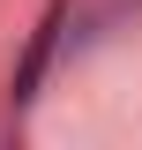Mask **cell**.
<instances>
[{
	"mask_svg": "<svg viewBox=\"0 0 142 150\" xmlns=\"http://www.w3.org/2000/svg\"><path fill=\"white\" fill-rule=\"evenodd\" d=\"M53 30H60V15H45V23H37V38H30V60H22V75H15V105H30L37 75H45V53H53Z\"/></svg>",
	"mask_w": 142,
	"mask_h": 150,
	"instance_id": "1",
	"label": "cell"
}]
</instances>
